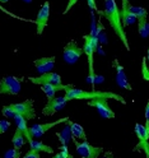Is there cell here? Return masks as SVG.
Masks as SVG:
<instances>
[{
  "label": "cell",
  "mask_w": 149,
  "mask_h": 158,
  "mask_svg": "<svg viewBox=\"0 0 149 158\" xmlns=\"http://www.w3.org/2000/svg\"><path fill=\"white\" fill-rule=\"evenodd\" d=\"M129 12H130L135 17V19H142V18H147L148 17L147 9H144L142 6H133V5H130V8H129Z\"/></svg>",
  "instance_id": "obj_23"
},
{
  "label": "cell",
  "mask_w": 149,
  "mask_h": 158,
  "mask_svg": "<svg viewBox=\"0 0 149 158\" xmlns=\"http://www.w3.org/2000/svg\"><path fill=\"white\" fill-rule=\"evenodd\" d=\"M135 134L139 139V144L136 145V149H143L145 156H149V145H148V139H149V126L142 125V124H135Z\"/></svg>",
  "instance_id": "obj_10"
},
{
  "label": "cell",
  "mask_w": 149,
  "mask_h": 158,
  "mask_svg": "<svg viewBox=\"0 0 149 158\" xmlns=\"http://www.w3.org/2000/svg\"><path fill=\"white\" fill-rule=\"evenodd\" d=\"M66 123H68V126H69V129H70V133H72L73 138H77V139H81V140H87L85 130L81 124L73 123L70 120H68Z\"/></svg>",
  "instance_id": "obj_17"
},
{
  "label": "cell",
  "mask_w": 149,
  "mask_h": 158,
  "mask_svg": "<svg viewBox=\"0 0 149 158\" xmlns=\"http://www.w3.org/2000/svg\"><path fill=\"white\" fill-rule=\"evenodd\" d=\"M103 15L108 21L110 26L112 27V29L115 31V33L118 36V38L122 41L124 46L127 51H130V46H129V41L126 38L124 27L121 23V15H120V10L117 8V4L115 0H106L105 3V9H103Z\"/></svg>",
  "instance_id": "obj_1"
},
{
  "label": "cell",
  "mask_w": 149,
  "mask_h": 158,
  "mask_svg": "<svg viewBox=\"0 0 149 158\" xmlns=\"http://www.w3.org/2000/svg\"><path fill=\"white\" fill-rule=\"evenodd\" d=\"M22 89V78L5 75L0 79V94L17 96Z\"/></svg>",
  "instance_id": "obj_3"
},
{
  "label": "cell",
  "mask_w": 149,
  "mask_h": 158,
  "mask_svg": "<svg viewBox=\"0 0 149 158\" xmlns=\"http://www.w3.org/2000/svg\"><path fill=\"white\" fill-rule=\"evenodd\" d=\"M69 120V117H63V118H59L57 121H52V123H47V124H36V125H32L31 127H28V133H29V136L32 139H36V138H41L46 131H48L51 127L61 124V123H66Z\"/></svg>",
  "instance_id": "obj_8"
},
{
  "label": "cell",
  "mask_w": 149,
  "mask_h": 158,
  "mask_svg": "<svg viewBox=\"0 0 149 158\" xmlns=\"http://www.w3.org/2000/svg\"><path fill=\"white\" fill-rule=\"evenodd\" d=\"M22 156V153H21V151H18V149H9L8 152H5L4 153V157L5 158H19Z\"/></svg>",
  "instance_id": "obj_24"
},
{
  "label": "cell",
  "mask_w": 149,
  "mask_h": 158,
  "mask_svg": "<svg viewBox=\"0 0 149 158\" xmlns=\"http://www.w3.org/2000/svg\"><path fill=\"white\" fill-rule=\"evenodd\" d=\"M35 66L37 69L38 73H47V72H52L54 65H55V56H50V57H39L37 60H35Z\"/></svg>",
  "instance_id": "obj_16"
},
{
  "label": "cell",
  "mask_w": 149,
  "mask_h": 158,
  "mask_svg": "<svg viewBox=\"0 0 149 158\" xmlns=\"http://www.w3.org/2000/svg\"><path fill=\"white\" fill-rule=\"evenodd\" d=\"M66 105V100L64 97H52L47 101V105L42 108V115L43 116H52L57 111L63 110Z\"/></svg>",
  "instance_id": "obj_11"
},
{
  "label": "cell",
  "mask_w": 149,
  "mask_h": 158,
  "mask_svg": "<svg viewBox=\"0 0 149 158\" xmlns=\"http://www.w3.org/2000/svg\"><path fill=\"white\" fill-rule=\"evenodd\" d=\"M77 3H78V0H69V3H68V6L65 8V10L63 12V14H66V13H68V12L70 10V9H72V8H73V6H74V5L77 4Z\"/></svg>",
  "instance_id": "obj_29"
},
{
  "label": "cell",
  "mask_w": 149,
  "mask_h": 158,
  "mask_svg": "<svg viewBox=\"0 0 149 158\" xmlns=\"http://www.w3.org/2000/svg\"><path fill=\"white\" fill-rule=\"evenodd\" d=\"M138 32L143 38H147L149 35V24L147 18H142V19H138Z\"/></svg>",
  "instance_id": "obj_22"
},
{
  "label": "cell",
  "mask_w": 149,
  "mask_h": 158,
  "mask_svg": "<svg viewBox=\"0 0 149 158\" xmlns=\"http://www.w3.org/2000/svg\"><path fill=\"white\" fill-rule=\"evenodd\" d=\"M8 106L15 115L23 116L26 120H32V118L37 117V114H36L35 107H33V100H26L23 102L12 103V105H8Z\"/></svg>",
  "instance_id": "obj_4"
},
{
  "label": "cell",
  "mask_w": 149,
  "mask_h": 158,
  "mask_svg": "<svg viewBox=\"0 0 149 158\" xmlns=\"http://www.w3.org/2000/svg\"><path fill=\"white\" fill-rule=\"evenodd\" d=\"M56 136L59 138V140H60V143H61L63 145H68L69 143L72 142L73 135H72V133H70V129H69L68 124L63 127L61 131H57V133H56Z\"/></svg>",
  "instance_id": "obj_20"
},
{
  "label": "cell",
  "mask_w": 149,
  "mask_h": 158,
  "mask_svg": "<svg viewBox=\"0 0 149 158\" xmlns=\"http://www.w3.org/2000/svg\"><path fill=\"white\" fill-rule=\"evenodd\" d=\"M9 127H10V123L8 120H0V135L6 133Z\"/></svg>",
  "instance_id": "obj_26"
},
{
  "label": "cell",
  "mask_w": 149,
  "mask_h": 158,
  "mask_svg": "<svg viewBox=\"0 0 149 158\" xmlns=\"http://www.w3.org/2000/svg\"><path fill=\"white\" fill-rule=\"evenodd\" d=\"M24 3H32V0H23Z\"/></svg>",
  "instance_id": "obj_30"
},
{
  "label": "cell",
  "mask_w": 149,
  "mask_h": 158,
  "mask_svg": "<svg viewBox=\"0 0 149 158\" xmlns=\"http://www.w3.org/2000/svg\"><path fill=\"white\" fill-rule=\"evenodd\" d=\"M142 72H143V78L145 79V81H149V73H148V68H147V59H145V57L143 59V69H142Z\"/></svg>",
  "instance_id": "obj_28"
},
{
  "label": "cell",
  "mask_w": 149,
  "mask_h": 158,
  "mask_svg": "<svg viewBox=\"0 0 149 158\" xmlns=\"http://www.w3.org/2000/svg\"><path fill=\"white\" fill-rule=\"evenodd\" d=\"M60 153H57V154H55V158H73V156L68 152V149H66V145H63L61 148H60Z\"/></svg>",
  "instance_id": "obj_25"
},
{
  "label": "cell",
  "mask_w": 149,
  "mask_h": 158,
  "mask_svg": "<svg viewBox=\"0 0 149 158\" xmlns=\"http://www.w3.org/2000/svg\"><path fill=\"white\" fill-rule=\"evenodd\" d=\"M13 118H14V121H15L17 129H18L19 131H22V133H23V135L26 136L27 142H28V140H31L32 138L29 136V133H28V126H27V120H26V118H24L23 116H21V115H15Z\"/></svg>",
  "instance_id": "obj_18"
},
{
  "label": "cell",
  "mask_w": 149,
  "mask_h": 158,
  "mask_svg": "<svg viewBox=\"0 0 149 158\" xmlns=\"http://www.w3.org/2000/svg\"><path fill=\"white\" fill-rule=\"evenodd\" d=\"M94 97L112 98V100L120 101L122 105H126V101L124 100L122 96L116 94L114 92H108V91H84V89H78L75 87H72L65 91V96H64L66 102L73 101V100H92Z\"/></svg>",
  "instance_id": "obj_2"
},
{
  "label": "cell",
  "mask_w": 149,
  "mask_h": 158,
  "mask_svg": "<svg viewBox=\"0 0 149 158\" xmlns=\"http://www.w3.org/2000/svg\"><path fill=\"white\" fill-rule=\"evenodd\" d=\"M28 144H29V148H31V149H35L37 152H46V153H50V154L54 153V149L51 147L43 144L42 142H39V140L31 139V140H28Z\"/></svg>",
  "instance_id": "obj_19"
},
{
  "label": "cell",
  "mask_w": 149,
  "mask_h": 158,
  "mask_svg": "<svg viewBox=\"0 0 149 158\" xmlns=\"http://www.w3.org/2000/svg\"><path fill=\"white\" fill-rule=\"evenodd\" d=\"M82 54H83V48L79 47L74 40H72V41H69L64 47V51H63L64 61L66 64L73 65L79 60V59H81Z\"/></svg>",
  "instance_id": "obj_7"
},
{
  "label": "cell",
  "mask_w": 149,
  "mask_h": 158,
  "mask_svg": "<svg viewBox=\"0 0 149 158\" xmlns=\"http://www.w3.org/2000/svg\"><path fill=\"white\" fill-rule=\"evenodd\" d=\"M29 82H32L33 84H46V83H50V84H60L61 83V77L60 74L57 73H54V72H47V73H43L39 77H28L27 78Z\"/></svg>",
  "instance_id": "obj_12"
},
{
  "label": "cell",
  "mask_w": 149,
  "mask_h": 158,
  "mask_svg": "<svg viewBox=\"0 0 149 158\" xmlns=\"http://www.w3.org/2000/svg\"><path fill=\"white\" fill-rule=\"evenodd\" d=\"M112 65H114L115 70H116V83H117V85L120 88H122V89L131 91L133 89L131 84H130V82H129V79H127V77L125 74V70H124L122 65L118 63L117 59H115V60H114Z\"/></svg>",
  "instance_id": "obj_14"
},
{
  "label": "cell",
  "mask_w": 149,
  "mask_h": 158,
  "mask_svg": "<svg viewBox=\"0 0 149 158\" xmlns=\"http://www.w3.org/2000/svg\"><path fill=\"white\" fill-rule=\"evenodd\" d=\"M88 106L94 107L98 115L102 118H114L115 117V112L110 108L108 98H106V97H94L88 102Z\"/></svg>",
  "instance_id": "obj_5"
},
{
  "label": "cell",
  "mask_w": 149,
  "mask_h": 158,
  "mask_svg": "<svg viewBox=\"0 0 149 158\" xmlns=\"http://www.w3.org/2000/svg\"><path fill=\"white\" fill-rule=\"evenodd\" d=\"M72 87H75V85L74 84H63V83H60V84H50V83H46V84H41V89L46 94L47 100H50V98L55 97V94H56L57 91H66V89H69V88H72Z\"/></svg>",
  "instance_id": "obj_15"
},
{
  "label": "cell",
  "mask_w": 149,
  "mask_h": 158,
  "mask_svg": "<svg viewBox=\"0 0 149 158\" xmlns=\"http://www.w3.org/2000/svg\"><path fill=\"white\" fill-rule=\"evenodd\" d=\"M12 143H13V148H14V149L21 151V148H22V147L24 145V143H26V136L23 135L22 131H19V130L17 129L15 133H14V135H13Z\"/></svg>",
  "instance_id": "obj_21"
},
{
  "label": "cell",
  "mask_w": 149,
  "mask_h": 158,
  "mask_svg": "<svg viewBox=\"0 0 149 158\" xmlns=\"http://www.w3.org/2000/svg\"><path fill=\"white\" fill-rule=\"evenodd\" d=\"M6 2H9V0H0V3H6Z\"/></svg>",
  "instance_id": "obj_31"
},
{
  "label": "cell",
  "mask_w": 149,
  "mask_h": 158,
  "mask_svg": "<svg viewBox=\"0 0 149 158\" xmlns=\"http://www.w3.org/2000/svg\"><path fill=\"white\" fill-rule=\"evenodd\" d=\"M24 158H39V152H37V151L31 149V148H29V151L24 154Z\"/></svg>",
  "instance_id": "obj_27"
},
{
  "label": "cell",
  "mask_w": 149,
  "mask_h": 158,
  "mask_svg": "<svg viewBox=\"0 0 149 158\" xmlns=\"http://www.w3.org/2000/svg\"><path fill=\"white\" fill-rule=\"evenodd\" d=\"M77 147L78 154L83 158H97L98 156H101L103 153L102 147H94L92 144H89L87 140H82V143H78L75 139H73Z\"/></svg>",
  "instance_id": "obj_6"
},
{
  "label": "cell",
  "mask_w": 149,
  "mask_h": 158,
  "mask_svg": "<svg viewBox=\"0 0 149 158\" xmlns=\"http://www.w3.org/2000/svg\"><path fill=\"white\" fill-rule=\"evenodd\" d=\"M84 40V45H83V52H85V55L88 56L89 60V78H94V70H93V55L96 52V41L93 40L92 36L85 35L83 36Z\"/></svg>",
  "instance_id": "obj_9"
},
{
  "label": "cell",
  "mask_w": 149,
  "mask_h": 158,
  "mask_svg": "<svg viewBox=\"0 0 149 158\" xmlns=\"http://www.w3.org/2000/svg\"><path fill=\"white\" fill-rule=\"evenodd\" d=\"M50 17V3L45 2L43 5L39 9V12L36 17V26H37V35H42L43 29L47 27Z\"/></svg>",
  "instance_id": "obj_13"
}]
</instances>
